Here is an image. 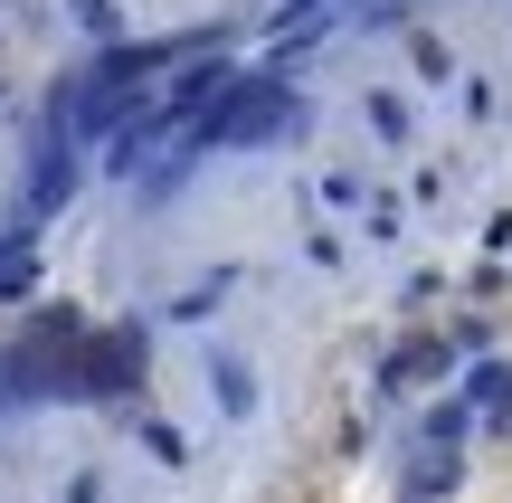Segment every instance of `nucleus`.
<instances>
[{
    "label": "nucleus",
    "mask_w": 512,
    "mask_h": 503,
    "mask_svg": "<svg viewBox=\"0 0 512 503\" xmlns=\"http://www.w3.org/2000/svg\"><path fill=\"white\" fill-rule=\"evenodd\" d=\"M408 48H418V76H427V86H446V76H456V57H446V38H408Z\"/></svg>",
    "instance_id": "nucleus-10"
},
{
    "label": "nucleus",
    "mask_w": 512,
    "mask_h": 503,
    "mask_svg": "<svg viewBox=\"0 0 512 503\" xmlns=\"http://www.w3.org/2000/svg\"><path fill=\"white\" fill-rule=\"evenodd\" d=\"M143 361H152V333H143V323H114V333H95L76 390H86V399H124L133 380H143Z\"/></svg>",
    "instance_id": "nucleus-1"
},
{
    "label": "nucleus",
    "mask_w": 512,
    "mask_h": 503,
    "mask_svg": "<svg viewBox=\"0 0 512 503\" xmlns=\"http://www.w3.org/2000/svg\"><path fill=\"white\" fill-rule=\"evenodd\" d=\"M133 437H143L162 466H181V428H162V418H143V409H133Z\"/></svg>",
    "instance_id": "nucleus-9"
},
{
    "label": "nucleus",
    "mask_w": 512,
    "mask_h": 503,
    "mask_svg": "<svg viewBox=\"0 0 512 503\" xmlns=\"http://www.w3.org/2000/svg\"><path fill=\"white\" fill-rule=\"evenodd\" d=\"M456 437H465V399H437L427 428H418V447H446V456H456Z\"/></svg>",
    "instance_id": "nucleus-7"
},
{
    "label": "nucleus",
    "mask_w": 512,
    "mask_h": 503,
    "mask_svg": "<svg viewBox=\"0 0 512 503\" xmlns=\"http://www.w3.org/2000/svg\"><path fill=\"white\" fill-rule=\"evenodd\" d=\"M494 399H512V371H494V361H484V371L465 380V409H494Z\"/></svg>",
    "instance_id": "nucleus-11"
},
{
    "label": "nucleus",
    "mask_w": 512,
    "mask_h": 503,
    "mask_svg": "<svg viewBox=\"0 0 512 503\" xmlns=\"http://www.w3.org/2000/svg\"><path fill=\"white\" fill-rule=\"evenodd\" d=\"M437 371H446V342H399L380 361V390H408V380H437Z\"/></svg>",
    "instance_id": "nucleus-4"
},
{
    "label": "nucleus",
    "mask_w": 512,
    "mask_h": 503,
    "mask_svg": "<svg viewBox=\"0 0 512 503\" xmlns=\"http://www.w3.org/2000/svg\"><path fill=\"white\" fill-rule=\"evenodd\" d=\"M370 133H380V143H408V95H370Z\"/></svg>",
    "instance_id": "nucleus-8"
},
{
    "label": "nucleus",
    "mask_w": 512,
    "mask_h": 503,
    "mask_svg": "<svg viewBox=\"0 0 512 503\" xmlns=\"http://www.w3.org/2000/svg\"><path fill=\"white\" fill-rule=\"evenodd\" d=\"M465 485V466H456V456H446V447H418V466H408V503H446V494H456Z\"/></svg>",
    "instance_id": "nucleus-3"
},
{
    "label": "nucleus",
    "mask_w": 512,
    "mask_h": 503,
    "mask_svg": "<svg viewBox=\"0 0 512 503\" xmlns=\"http://www.w3.org/2000/svg\"><path fill=\"white\" fill-rule=\"evenodd\" d=\"M67 19H76V38H86L95 57L124 48V19H114V0H67Z\"/></svg>",
    "instance_id": "nucleus-5"
},
{
    "label": "nucleus",
    "mask_w": 512,
    "mask_h": 503,
    "mask_svg": "<svg viewBox=\"0 0 512 503\" xmlns=\"http://www.w3.org/2000/svg\"><path fill=\"white\" fill-rule=\"evenodd\" d=\"M209 399H219V418H256V361L209 342Z\"/></svg>",
    "instance_id": "nucleus-2"
},
{
    "label": "nucleus",
    "mask_w": 512,
    "mask_h": 503,
    "mask_svg": "<svg viewBox=\"0 0 512 503\" xmlns=\"http://www.w3.org/2000/svg\"><path fill=\"white\" fill-rule=\"evenodd\" d=\"M38 285V247H29V228H10L0 238V295H29Z\"/></svg>",
    "instance_id": "nucleus-6"
}]
</instances>
